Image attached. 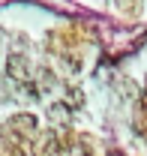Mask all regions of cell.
Instances as JSON below:
<instances>
[{"label":"cell","instance_id":"cell-6","mask_svg":"<svg viewBox=\"0 0 147 156\" xmlns=\"http://www.w3.org/2000/svg\"><path fill=\"white\" fill-rule=\"evenodd\" d=\"M72 156H90V150H84V147H75Z\"/></svg>","mask_w":147,"mask_h":156},{"label":"cell","instance_id":"cell-5","mask_svg":"<svg viewBox=\"0 0 147 156\" xmlns=\"http://www.w3.org/2000/svg\"><path fill=\"white\" fill-rule=\"evenodd\" d=\"M69 105H81V90H69Z\"/></svg>","mask_w":147,"mask_h":156},{"label":"cell","instance_id":"cell-4","mask_svg":"<svg viewBox=\"0 0 147 156\" xmlns=\"http://www.w3.org/2000/svg\"><path fill=\"white\" fill-rule=\"evenodd\" d=\"M39 87H42V90L54 87V72H51V69H39Z\"/></svg>","mask_w":147,"mask_h":156},{"label":"cell","instance_id":"cell-2","mask_svg":"<svg viewBox=\"0 0 147 156\" xmlns=\"http://www.w3.org/2000/svg\"><path fill=\"white\" fill-rule=\"evenodd\" d=\"M9 126H12L18 135H33V132H36V117L33 114H18V117L9 120Z\"/></svg>","mask_w":147,"mask_h":156},{"label":"cell","instance_id":"cell-1","mask_svg":"<svg viewBox=\"0 0 147 156\" xmlns=\"http://www.w3.org/2000/svg\"><path fill=\"white\" fill-rule=\"evenodd\" d=\"M6 72H9V78H12L15 84H27V81H30V66H27L24 54H9Z\"/></svg>","mask_w":147,"mask_h":156},{"label":"cell","instance_id":"cell-3","mask_svg":"<svg viewBox=\"0 0 147 156\" xmlns=\"http://www.w3.org/2000/svg\"><path fill=\"white\" fill-rule=\"evenodd\" d=\"M36 156H57V135L54 132H45L36 141Z\"/></svg>","mask_w":147,"mask_h":156}]
</instances>
